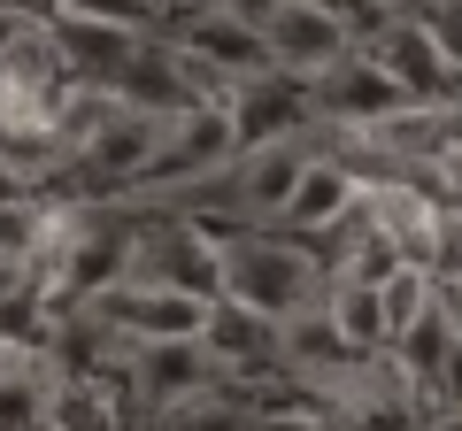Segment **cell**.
<instances>
[{
    "instance_id": "9",
    "label": "cell",
    "mask_w": 462,
    "mask_h": 431,
    "mask_svg": "<svg viewBox=\"0 0 462 431\" xmlns=\"http://www.w3.org/2000/svg\"><path fill=\"white\" fill-rule=\"evenodd\" d=\"M124 385H132L139 408L170 416V408H185V400L216 393V385H231V378L208 362L200 339H170V347H132V354H124Z\"/></svg>"
},
{
    "instance_id": "12",
    "label": "cell",
    "mask_w": 462,
    "mask_h": 431,
    "mask_svg": "<svg viewBox=\"0 0 462 431\" xmlns=\"http://www.w3.org/2000/svg\"><path fill=\"white\" fill-rule=\"evenodd\" d=\"M363 62L378 69V78L393 85L409 108H455V100H462V85L447 78V62L431 54V39L416 32V16H401L393 32L378 39V47H363Z\"/></svg>"
},
{
    "instance_id": "18",
    "label": "cell",
    "mask_w": 462,
    "mask_h": 431,
    "mask_svg": "<svg viewBox=\"0 0 462 431\" xmlns=\"http://www.w3.org/2000/svg\"><path fill=\"white\" fill-rule=\"evenodd\" d=\"M416 32L431 39V54L447 62V78L462 85V0H424V8H409Z\"/></svg>"
},
{
    "instance_id": "11",
    "label": "cell",
    "mask_w": 462,
    "mask_h": 431,
    "mask_svg": "<svg viewBox=\"0 0 462 431\" xmlns=\"http://www.w3.org/2000/svg\"><path fill=\"white\" fill-rule=\"evenodd\" d=\"M309 108H316V124H339V132L363 139V132H378V124H393L409 100H401L363 54H346V62H331L324 78L309 85Z\"/></svg>"
},
{
    "instance_id": "7",
    "label": "cell",
    "mask_w": 462,
    "mask_h": 431,
    "mask_svg": "<svg viewBox=\"0 0 462 431\" xmlns=\"http://www.w3.org/2000/svg\"><path fill=\"white\" fill-rule=\"evenodd\" d=\"M224 116H231L239 154H263V147H293V139H309L316 108H309V85H300V78L270 69V78H254V85H239V93H224Z\"/></svg>"
},
{
    "instance_id": "6",
    "label": "cell",
    "mask_w": 462,
    "mask_h": 431,
    "mask_svg": "<svg viewBox=\"0 0 462 431\" xmlns=\"http://www.w3.org/2000/svg\"><path fill=\"white\" fill-rule=\"evenodd\" d=\"M231 162H239L231 116H224V108H193V116H178V124L162 132V147H154L147 178L132 185V200H147V193H170V185H208V178H224Z\"/></svg>"
},
{
    "instance_id": "10",
    "label": "cell",
    "mask_w": 462,
    "mask_h": 431,
    "mask_svg": "<svg viewBox=\"0 0 462 431\" xmlns=\"http://www.w3.org/2000/svg\"><path fill=\"white\" fill-rule=\"evenodd\" d=\"M309 162H316V147L309 139H293V147H263V154H239V162L224 170V200H231V216L239 224H270L278 232V216H285V200H293V185L309 178Z\"/></svg>"
},
{
    "instance_id": "20",
    "label": "cell",
    "mask_w": 462,
    "mask_h": 431,
    "mask_svg": "<svg viewBox=\"0 0 462 431\" xmlns=\"http://www.w3.org/2000/svg\"><path fill=\"white\" fill-rule=\"evenodd\" d=\"M32 23H39V8H23V0H0V62H8V47H16Z\"/></svg>"
},
{
    "instance_id": "4",
    "label": "cell",
    "mask_w": 462,
    "mask_h": 431,
    "mask_svg": "<svg viewBox=\"0 0 462 431\" xmlns=\"http://www.w3.org/2000/svg\"><path fill=\"white\" fill-rule=\"evenodd\" d=\"M100 93H108L116 108H139V116H162V124L170 116H193V108H224V93H216L170 39H139V47L116 62V78L100 85Z\"/></svg>"
},
{
    "instance_id": "17",
    "label": "cell",
    "mask_w": 462,
    "mask_h": 431,
    "mask_svg": "<svg viewBox=\"0 0 462 431\" xmlns=\"http://www.w3.org/2000/svg\"><path fill=\"white\" fill-rule=\"evenodd\" d=\"M378 308H385V347H393L409 324L431 316V278H424V270H393V278L378 285Z\"/></svg>"
},
{
    "instance_id": "1",
    "label": "cell",
    "mask_w": 462,
    "mask_h": 431,
    "mask_svg": "<svg viewBox=\"0 0 462 431\" xmlns=\"http://www.w3.org/2000/svg\"><path fill=\"white\" fill-rule=\"evenodd\" d=\"M224 247V293L216 300H239V308H254L263 324H293L300 308H316L324 300V254L300 247V239L285 232H231L216 239Z\"/></svg>"
},
{
    "instance_id": "14",
    "label": "cell",
    "mask_w": 462,
    "mask_h": 431,
    "mask_svg": "<svg viewBox=\"0 0 462 431\" xmlns=\"http://www.w3.org/2000/svg\"><path fill=\"white\" fill-rule=\"evenodd\" d=\"M324 324L339 332V347L355 362H385V308H378V285H346V278H324Z\"/></svg>"
},
{
    "instance_id": "3",
    "label": "cell",
    "mask_w": 462,
    "mask_h": 431,
    "mask_svg": "<svg viewBox=\"0 0 462 431\" xmlns=\"http://www.w3.org/2000/svg\"><path fill=\"white\" fill-rule=\"evenodd\" d=\"M85 324H100V332L116 339V347H170V339H200V324H208V300L193 293H170V285H147V278H116L108 293L85 300Z\"/></svg>"
},
{
    "instance_id": "2",
    "label": "cell",
    "mask_w": 462,
    "mask_h": 431,
    "mask_svg": "<svg viewBox=\"0 0 462 431\" xmlns=\"http://www.w3.org/2000/svg\"><path fill=\"white\" fill-rule=\"evenodd\" d=\"M147 16L154 8H93V0H47L39 23H47L54 54L69 69V93H100L116 78V62L147 39Z\"/></svg>"
},
{
    "instance_id": "13",
    "label": "cell",
    "mask_w": 462,
    "mask_h": 431,
    "mask_svg": "<svg viewBox=\"0 0 462 431\" xmlns=\"http://www.w3.org/2000/svg\"><path fill=\"white\" fill-rule=\"evenodd\" d=\"M200 347L224 378H263L278 370V324H263L254 308L239 300H208V324H200Z\"/></svg>"
},
{
    "instance_id": "8",
    "label": "cell",
    "mask_w": 462,
    "mask_h": 431,
    "mask_svg": "<svg viewBox=\"0 0 462 431\" xmlns=\"http://www.w3.org/2000/svg\"><path fill=\"white\" fill-rule=\"evenodd\" d=\"M363 193H370V185L355 178V170H346L339 154H324V147H316L309 178L293 185V200H285V216H278V232H285V239H300V247L316 239V254H324L331 239H339L346 224L363 216Z\"/></svg>"
},
{
    "instance_id": "16",
    "label": "cell",
    "mask_w": 462,
    "mask_h": 431,
    "mask_svg": "<svg viewBox=\"0 0 462 431\" xmlns=\"http://www.w3.org/2000/svg\"><path fill=\"white\" fill-rule=\"evenodd\" d=\"M154 431H263V408L216 385V393H200V400H185V408L154 416Z\"/></svg>"
},
{
    "instance_id": "22",
    "label": "cell",
    "mask_w": 462,
    "mask_h": 431,
    "mask_svg": "<svg viewBox=\"0 0 462 431\" xmlns=\"http://www.w3.org/2000/svg\"><path fill=\"white\" fill-rule=\"evenodd\" d=\"M416 431H462V416H424Z\"/></svg>"
},
{
    "instance_id": "21",
    "label": "cell",
    "mask_w": 462,
    "mask_h": 431,
    "mask_svg": "<svg viewBox=\"0 0 462 431\" xmlns=\"http://www.w3.org/2000/svg\"><path fill=\"white\" fill-rule=\"evenodd\" d=\"M431 308H439V324H447V332H455V347H462V278L431 285Z\"/></svg>"
},
{
    "instance_id": "15",
    "label": "cell",
    "mask_w": 462,
    "mask_h": 431,
    "mask_svg": "<svg viewBox=\"0 0 462 431\" xmlns=\"http://www.w3.org/2000/svg\"><path fill=\"white\" fill-rule=\"evenodd\" d=\"M47 431H132L124 424V393L108 378H54Z\"/></svg>"
},
{
    "instance_id": "5",
    "label": "cell",
    "mask_w": 462,
    "mask_h": 431,
    "mask_svg": "<svg viewBox=\"0 0 462 431\" xmlns=\"http://www.w3.org/2000/svg\"><path fill=\"white\" fill-rule=\"evenodd\" d=\"M254 32H263L270 47V69H285V78L316 85L331 62H346V23H339V0H263L254 8Z\"/></svg>"
},
{
    "instance_id": "19",
    "label": "cell",
    "mask_w": 462,
    "mask_h": 431,
    "mask_svg": "<svg viewBox=\"0 0 462 431\" xmlns=\"http://www.w3.org/2000/svg\"><path fill=\"white\" fill-rule=\"evenodd\" d=\"M16 208H47V185L0 162V216H16Z\"/></svg>"
}]
</instances>
